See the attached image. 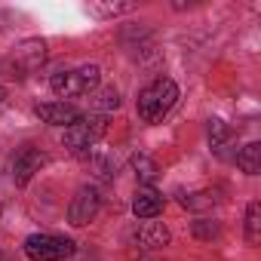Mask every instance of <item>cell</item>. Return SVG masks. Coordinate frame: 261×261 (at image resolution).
I'll use <instances>...</instances> for the list:
<instances>
[{"label": "cell", "mask_w": 261, "mask_h": 261, "mask_svg": "<svg viewBox=\"0 0 261 261\" xmlns=\"http://www.w3.org/2000/svg\"><path fill=\"white\" fill-rule=\"evenodd\" d=\"M43 59H46V43H43V40H25V43H19L16 53L10 56V71H13V77H25V74L34 71Z\"/></svg>", "instance_id": "6"}, {"label": "cell", "mask_w": 261, "mask_h": 261, "mask_svg": "<svg viewBox=\"0 0 261 261\" xmlns=\"http://www.w3.org/2000/svg\"><path fill=\"white\" fill-rule=\"evenodd\" d=\"M37 117L43 123H49V126H65L68 129L80 117V111L74 105H68V101H46V105H37Z\"/></svg>", "instance_id": "8"}, {"label": "cell", "mask_w": 261, "mask_h": 261, "mask_svg": "<svg viewBox=\"0 0 261 261\" xmlns=\"http://www.w3.org/2000/svg\"><path fill=\"white\" fill-rule=\"evenodd\" d=\"M4 98H7V92H4V89H0V101H4Z\"/></svg>", "instance_id": "20"}, {"label": "cell", "mask_w": 261, "mask_h": 261, "mask_svg": "<svg viewBox=\"0 0 261 261\" xmlns=\"http://www.w3.org/2000/svg\"><path fill=\"white\" fill-rule=\"evenodd\" d=\"M92 105H95L98 111H111V108H120V95H117L114 86H108V89H101V92L92 98Z\"/></svg>", "instance_id": "15"}, {"label": "cell", "mask_w": 261, "mask_h": 261, "mask_svg": "<svg viewBox=\"0 0 261 261\" xmlns=\"http://www.w3.org/2000/svg\"><path fill=\"white\" fill-rule=\"evenodd\" d=\"M227 139H230V129L221 123V120H212V126H209V142H212V148L221 154V148L227 145Z\"/></svg>", "instance_id": "14"}, {"label": "cell", "mask_w": 261, "mask_h": 261, "mask_svg": "<svg viewBox=\"0 0 261 261\" xmlns=\"http://www.w3.org/2000/svg\"><path fill=\"white\" fill-rule=\"evenodd\" d=\"M74 252V243L53 233H31L25 240V255L31 261H62Z\"/></svg>", "instance_id": "4"}, {"label": "cell", "mask_w": 261, "mask_h": 261, "mask_svg": "<svg viewBox=\"0 0 261 261\" xmlns=\"http://www.w3.org/2000/svg\"><path fill=\"white\" fill-rule=\"evenodd\" d=\"M129 10H133L129 4H95L92 7L95 16H117V13H129Z\"/></svg>", "instance_id": "17"}, {"label": "cell", "mask_w": 261, "mask_h": 261, "mask_svg": "<svg viewBox=\"0 0 261 261\" xmlns=\"http://www.w3.org/2000/svg\"><path fill=\"white\" fill-rule=\"evenodd\" d=\"M136 243L142 249H163L169 243V227L163 221H154V218L151 221H142L139 230H136Z\"/></svg>", "instance_id": "10"}, {"label": "cell", "mask_w": 261, "mask_h": 261, "mask_svg": "<svg viewBox=\"0 0 261 261\" xmlns=\"http://www.w3.org/2000/svg\"><path fill=\"white\" fill-rule=\"evenodd\" d=\"M261 240V203L252 200L249 209H246V243H258Z\"/></svg>", "instance_id": "13"}, {"label": "cell", "mask_w": 261, "mask_h": 261, "mask_svg": "<svg viewBox=\"0 0 261 261\" xmlns=\"http://www.w3.org/2000/svg\"><path fill=\"white\" fill-rule=\"evenodd\" d=\"M133 169H136V178H139L145 188H151V181H154V178H157V172H160V169H157V163H154L148 154H136V157H133Z\"/></svg>", "instance_id": "12"}, {"label": "cell", "mask_w": 261, "mask_h": 261, "mask_svg": "<svg viewBox=\"0 0 261 261\" xmlns=\"http://www.w3.org/2000/svg\"><path fill=\"white\" fill-rule=\"evenodd\" d=\"M4 25H7V16H0V28H4Z\"/></svg>", "instance_id": "19"}, {"label": "cell", "mask_w": 261, "mask_h": 261, "mask_svg": "<svg viewBox=\"0 0 261 261\" xmlns=\"http://www.w3.org/2000/svg\"><path fill=\"white\" fill-rule=\"evenodd\" d=\"M181 203H185L188 209H209V206L215 203V197H212V194H191V197H181Z\"/></svg>", "instance_id": "16"}, {"label": "cell", "mask_w": 261, "mask_h": 261, "mask_svg": "<svg viewBox=\"0 0 261 261\" xmlns=\"http://www.w3.org/2000/svg\"><path fill=\"white\" fill-rule=\"evenodd\" d=\"M194 230H197V237H215V233H218V227H215V224H212V227H206L203 221H197V227H194Z\"/></svg>", "instance_id": "18"}, {"label": "cell", "mask_w": 261, "mask_h": 261, "mask_svg": "<svg viewBox=\"0 0 261 261\" xmlns=\"http://www.w3.org/2000/svg\"><path fill=\"white\" fill-rule=\"evenodd\" d=\"M98 206H101L98 191H95V188H89V185H83V188H77V194L71 197L68 221H71L74 227H83V224H89V221L98 215Z\"/></svg>", "instance_id": "5"}, {"label": "cell", "mask_w": 261, "mask_h": 261, "mask_svg": "<svg viewBox=\"0 0 261 261\" xmlns=\"http://www.w3.org/2000/svg\"><path fill=\"white\" fill-rule=\"evenodd\" d=\"M237 166H240L246 175H258V172H261V145H258V142H249V145L237 154Z\"/></svg>", "instance_id": "11"}, {"label": "cell", "mask_w": 261, "mask_h": 261, "mask_svg": "<svg viewBox=\"0 0 261 261\" xmlns=\"http://www.w3.org/2000/svg\"><path fill=\"white\" fill-rule=\"evenodd\" d=\"M105 129H108V120L101 114H80L68 129H65V145L71 151H89L101 136H105Z\"/></svg>", "instance_id": "3"}, {"label": "cell", "mask_w": 261, "mask_h": 261, "mask_svg": "<svg viewBox=\"0 0 261 261\" xmlns=\"http://www.w3.org/2000/svg\"><path fill=\"white\" fill-rule=\"evenodd\" d=\"M98 68L95 65H83V68H74V71H59L53 74L49 86L56 95H89L95 86H98Z\"/></svg>", "instance_id": "2"}, {"label": "cell", "mask_w": 261, "mask_h": 261, "mask_svg": "<svg viewBox=\"0 0 261 261\" xmlns=\"http://www.w3.org/2000/svg\"><path fill=\"white\" fill-rule=\"evenodd\" d=\"M43 166H46V154H40L37 148H25L13 160V178H16V185H28Z\"/></svg>", "instance_id": "7"}, {"label": "cell", "mask_w": 261, "mask_h": 261, "mask_svg": "<svg viewBox=\"0 0 261 261\" xmlns=\"http://www.w3.org/2000/svg\"><path fill=\"white\" fill-rule=\"evenodd\" d=\"M175 101H178V86H175V80L160 77V80L148 83V86L139 92V117H142L145 123H157V120H163V117L172 111Z\"/></svg>", "instance_id": "1"}, {"label": "cell", "mask_w": 261, "mask_h": 261, "mask_svg": "<svg viewBox=\"0 0 261 261\" xmlns=\"http://www.w3.org/2000/svg\"><path fill=\"white\" fill-rule=\"evenodd\" d=\"M133 212H136V218H142V221L157 218V215L163 212V194H157L154 188H139L136 197H133Z\"/></svg>", "instance_id": "9"}]
</instances>
